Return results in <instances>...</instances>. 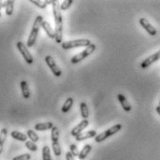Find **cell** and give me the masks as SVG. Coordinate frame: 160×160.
<instances>
[{"label": "cell", "mask_w": 160, "mask_h": 160, "mask_svg": "<svg viewBox=\"0 0 160 160\" xmlns=\"http://www.w3.org/2000/svg\"><path fill=\"white\" fill-rule=\"evenodd\" d=\"M53 15L55 21V33H56V42L58 44H62L63 38V18L60 12V7L58 6V2L53 5Z\"/></svg>", "instance_id": "cell-1"}, {"label": "cell", "mask_w": 160, "mask_h": 160, "mask_svg": "<svg viewBox=\"0 0 160 160\" xmlns=\"http://www.w3.org/2000/svg\"><path fill=\"white\" fill-rule=\"evenodd\" d=\"M43 22H44V19L40 15L37 16L36 19L34 20V22H33V25H32V29L31 33H30V35L28 37V40H27V47H32L35 44L38 33H39V31H40V28L42 27Z\"/></svg>", "instance_id": "cell-2"}, {"label": "cell", "mask_w": 160, "mask_h": 160, "mask_svg": "<svg viewBox=\"0 0 160 160\" xmlns=\"http://www.w3.org/2000/svg\"><path fill=\"white\" fill-rule=\"evenodd\" d=\"M51 141H52V149L56 157H60L61 147L59 144V130L57 126H54L51 129Z\"/></svg>", "instance_id": "cell-3"}, {"label": "cell", "mask_w": 160, "mask_h": 160, "mask_svg": "<svg viewBox=\"0 0 160 160\" xmlns=\"http://www.w3.org/2000/svg\"><path fill=\"white\" fill-rule=\"evenodd\" d=\"M96 49V46L94 44H91L89 46H87L82 52L77 54L76 56H73L72 58L70 59V62L72 64H78L81 61H82L83 59H85L86 58H88L91 54H92Z\"/></svg>", "instance_id": "cell-4"}, {"label": "cell", "mask_w": 160, "mask_h": 160, "mask_svg": "<svg viewBox=\"0 0 160 160\" xmlns=\"http://www.w3.org/2000/svg\"><path fill=\"white\" fill-rule=\"evenodd\" d=\"M121 128H122V125H121V124H116L114 126H112L111 128L106 130L105 132H103L97 134V135L94 137V142H101L105 141L106 139H108V137L114 135L115 133L118 132L121 130Z\"/></svg>", "instance_id": "cell-5"}, {"label": "cell", "mask_w": 160, "mask_h": 160, "mask_svg": "<svg viewBox=\"0 0 160 160\" xmlns=\"http://www.w3.org/2000/svg\"><path fill=\"white\" fill-rule=\"evenodd\" d=\"M91 45V41L89 39H76V40H71L67 41L61 44V47L65 50H69L71 48H76V47H81V46H89Z\"/></svg>", "instance_id": "cell-6"}, {"label": "cell", "mask_w": 160, "mask_h": 160, "mask_svg": "<svg viewBox=\"0 0 160 160\" xmlns=\"http://www.w3.org/2000/svg\"><path fill=\"white\" fill-rule=\"evenodd\" d=\"M17 48L20 51V53L22 54V56L23 57L24 60L26 61V63L29 64V65H32L33 63V58H32V54L30 53L27 46H25L22 42L20 41V42L17 43Z\"/></svg>", "instance_id": "cell-7"}, {"label": "cell", "mask_w": 160, "mask_h": 160, "mask_svg": "<svg viewBox=\"0 0 160 160\" xmlns=\"http://www.w3.org/2000/svg\"><path fill=\"white\" fill-rule=\"evenodd\" d=\"M45 61H46L47 66L49 67V69H51V71L53 72V74L56 77H60L61 76V74H62L61 69H59V67L57 65L55 59L51 56H46V58H45Z\"/></svg>", "instance_id": "cell-8"}, {"label": "cell", "mask_w": 160, "mask_h": 160, "mask_svg": "<svg viewBox=\"0 0 160 160\" xmlns=\"http://www.w3.org/2000/svg\"><path fill=\"white\" fill-rule=\"evenodd\" d=\"M139 23H140V25L151 35V36H155V35H157V33H158V31H157V29L151 24V23L149 22L145 18H141L140 20H139Z\"/></svg>", "instance_id": "cell-9"}, {"label": "cell", "mask_w": 160, "mask_h": 160, "mask_svg": "<svg viewBox=\"0 0 160 160\" xmlns=\"http://www.w3.org/2000/svg\"><path fill=\"white\" fill-rule=\"evenodd\" d=\"M159 59L160 50L159 51H158L157 53H155V54L149 56L148 58H146L141 63V68H142V69H146V68H148L149 66H151L153 63H155L156 61H158V60H159Z\"/></svg>", "instance_id": "cell-10"}, {"label": "cell", "mask_w": 160, "mask_h": 160, "mask_svg": "<svg viewBox=\"0 0 160 160\" xmlns=\"http://www.w3.org/2000/svg\"><path fill=\"white\" fill-rule=\"evenodd\" d=\"M88 125H89V121H88V119H83V120H82V121H81L77 126H75V127L71 130L70 134H71L73 137L78 136L80 133H82V131H83V130H85V129L88 127Z\"/></svg>", "instance_id": "cell-11"}, {"label": "cell", "mask_w": 160, "mask_h": 160, "mask_svg": "<svg viewBox=\"0 0 160 160\" xmlns=\"http://www.w3.org/2000/svg\"><path fill=\"white\" fill-rule=\"evenodd\" d=\"M118 100L121 105V108H123V110H125L126 112H130L132 110V106L129 103L128 99L126 98L125 95H123L122 93H118Z\"/></svg>", "instance_id": "cell-12"}, {"label": "cell", "mask_w": 160, "mask_h": 160, "mask_svg": "<svg viewBox=\"0 0 160 160\" xmlns=\"http://www.w3.org/2000/svg\"><path fill=\"white\" fill-rule=\"evenodd\" d=\"M97 135L96 132L94 130H92V131H88V132H82L80 133L78 136L75 137V140L77 142H82V141H84L86 139H90V138L95 137Z\"/></svg>", "instance_id": "cell-13"}, {"label": "cell", "mask_w": 160, "mask_h": 160, "mask_svg": "<svg viewBox=\"0 0 160 160\" xmlns=\"http://www.w3.org/2000/svg\"><path fill=\"white\" fill-rule=\"evenodd\" d=\"M42 28L44 29V31L46 32L47 36L51 39H55L56 38V33H55V30L51 27V25L49 23L44 21L42 23Z\"/></svg>", "instance_id": "cell-14"}, {"label": "cell", "mask_w": 160, "mask_h": 160, "mask_svg": "<svg viewBox=\"0 0 160 160\" xmlns=\"http://www.w3.org/2000/svg\"><path fill=\"white\" fill-rule=\"evenodd\" d=\"M54 127L53 122H41V123H37L34 125V130L38 131V132H44L47 130H51Z\"/></svg>", "instance_id": "cell-15"}, {"label": "cell", "mask_w": 160, "mask_h": 160, "mask_svg": "<svg viewBox=\"0 0 160 160\" xmlns=\"http://www.w3.org/2000/svg\"><path fill=\"white\" fill-rule=\"evenodd\" d=\"M20 86H21V90H22L23 98L24 99H29L30 96H31V91H30V87H29L28 82L26 81H22V82H21Z\"/></svg>", "instance_id": "cell-16"}, {"label": "cell", "mask_w": 160, "mask_h": 160, "mask_svg": "<svg viewBox=\"0 0 160 160\" xmlns=\"http://www.w3.org/2000/svg\"><path fill=\"white\" fill-rule=\"evenodd\" d=\"M92 150V145L90 144H85L83 147H82V149L81 150V152L79 153V156H78V158H79V159L80 160H84L86 158H87V156L89 155V153L91 152Z\"/></svg>", "instance_id": "cell-17"}, {"label": "cell", "mask_w": 160, "mask_h": 160, "mask_svg": "<svg viewBox=\"0 0 160 160\" xmlns=\"http://www.w3.org/2000/svg\"><path fill=\"white\" fill-rule=\"evenodd\" d=\"M10 135H11V137L13 138V139L18 140V141H20V142H27V138H28L27 137V135L22 133V132H21L13 131V132H11Z\"/></svg>", "instance_id": "cell-18"}, {"label": "cell", "mask_w": 160, "mask_h": 160, "mask_svg": "<svg viewBox=\"0 0 160 160\" xmlns=\"http://www.w3.org/2000/svg\"><path fill=\"white\" fill-rule=\"evenodd\" d=\"M80 110H81V116L82 117L83 119H87L89 117V108L86 103L82 102L80 104Z\"/></svg>", "instance_id": "cell-19"}, {"label": "cell", "mask_w": 160, "mask_h": 160, "mask_svg": "<svg viewBox=\"0 0 160 160\" xmlns=\"http://www.w3.org/2000/svg\"><path fill=\"white\" fill-rule=\"evenodd\" d=\"M73 104H74V99H73L72 97H69V98L65 101V103L63 104V106H62V108H61L62 112H63V113L69 112V109H70L71 107L73 106Z\"/></svg>", "instance_id": "cell-20"}, {"label": "cell", "mask_w": 160, "mask_h": 160, "mask_svg": "<svg viewBox=\"0 0 160 160\" xmlns=\"http://www.w3.org/2000/svg\"><path fill=\"white\" fill-rule=\"evenodd\" d=\"M7 135H8V130L6 128L2 129L1 132H0V155H1V153L3 151V146H4Z\"/></svg>", "instance_id": "cell-21"}, {"label": "cell", "mask_w": 160, "mask_h": 160, "mask_svg": "<svg viewBox=\"0 0 160 160\" xmlns=\"http://www.w3.org/2000/svg\"><path fill=\"white\" fill-rule=\"evenodd\" d=\"M50 148L49 146L45 145L42 149V158L43 160H52L51 158V153H50Z\"/></svg>", "instance_id": "cell-22"}, {"label": "cell", "mask_w": 160, "mask_h": 160, "mask_svg": "<svg viewBox=\"0 0 160 160\" xmlns=\"http://www.w3.org/2000/svg\"><path fill=\"white\" fill-rule=\"evenodd\" d=\"M27 137L30 139V141L33 142H36L39 141V136L36 134V132L32 130H28L27 131Z\"/></svg>", "instance_id": "cell-23"}, {"label": "cell", "mask_w": 160, "mask_h": 160, "mask_svg": "<svg viewBox=\"0 0 160 160\" xmlns=\"http://www.w3.org/2000/svg\"><path fill=\"white\" fill-rule=\"evenodd\" d=\"M13 9H14V1L8 0V4H7V8H6V14L8 16H11L13 13Z\"/></svg>", "instance_id": "cell-24"}, {"label": "cell", "mask_w": 160, "mask_h": 160, "mask_svg": "<svg viewBox=\"0 0 160 160\" xmlns=\"http://www.w3.org/2000/svg\"><path fill=\"white\" fill-rule=\"evenodd\" d=\"M25 146H26L27 149H29V150L32 151V152H36V151L38 150V147H37V145L35 144V142H32V141H27V142H25Z\"/></svg>", "instance_id": "cell-25"}, {"label": "cell", "mask_w": 160, "mask_h": 160, "mask_svg": "<svg viewBox=\"0 0 160 160\" xmlns=\"http://www.w3.org/2000/svg\"><path fill=\"white\" fill-rule=\"evenodd\" d=\"M31 3H32L33 5H35L36 7L42 8V9H45L46 7H47V4L46 3V1H39V0H31L30 1Z\"/></svg>", "instance_id": "cell-26"}, {"label": "cell", "mask_w": 160, "mask_h": 160, "mask_svg": "<svg viewBox=\"0 0 160 160\" xmlns=\"http://www.w3.org/2000/svg\"><path fill=\"white\" fill-rule=\"evenodd\" d=\"M73 4V0H65L62 2V4L60 5V9L61 10H67L69 8L71 7V5Z\"/></svg>", "instance_id": "cell-27"}, {"label": "cell", "mask_w": 160, "mask_h": 160, "mask_svg": "<svg viewBox=\"0 0 160 160\" xmlns=\"http://www.w3.org/2000/svg\"><path fill=\"white\" fill-rule=\"evenodd\" d=\"M69 152L72 154V156L75 158V157H78L79 156V153H80V151L78 150V147H77V145L76 144H74V143H72V144H70L69 145Z\"/></svg>", "instance_id": "cell-28"}, {"label": "cell", "mask_w": 160, "mask_h": 160, "mask_svg": "<svg viewBox=\"0 0 160 160\" xmlns=\"http://www.w3.org/2000/svg\"><path fill=\"white\" fill-rule=\"evenodd\" d=\"M32 158L31 155L30 154H23L21 156H18V157H15L12 160H30Z\"/></svg>", "instance_id": "cell-29"}, {"label": "cell", "mask_w": 160, "mask_h": 160, "mask_svg": "<svg viewBox=\"0 0 160 160\" xmlns=\"http://www.w3.org/2000/svg\"><path fill=\"white\" fill-rule=\"evenodd\" d=\"M66 160H75L74 159V157L72 156V154L70 152H68L66 154Z\"/></svg>", "instance_id": "cell-30"}, {"label": "cell", "mask_w": 160, "mask_h": 160, "mask_svg": "<svg viewBox=\"0 0 160 160\" xmlns=\"http://www.w3.org/2000/svg\"><path fill=\"white\" fill-rule=\"evenodd\" d=\"M46 3L47 5H54V4H57L58 3V1L57 0H46Z\"/></svg>", "instance_id": "cell-31"}, {"label": "cell", "mask_w": 160, "mask_h": 160, "mask_svg": "<svg viewBox=\"0 0 160 160\" xmlns=\"http://www.w3.org/2000/svg\"><path fill=\"white\" fill-rule=\"evenodd\" d=\"M7 4H8V1H0V6L1 8H7Z\"/></svg>", "instance_id": "cell-32"}, {"label": "cell", "mask_w": 160, "mask_h": 160, "mask_svg": "<svg viewBox=\"0 0 160 160\" xmlns=\"http://www.w3.org/2000/svg\"><path fill=\"white\" fill-rule=\"evenodd\" d=\"M156 110H157L158 114L160 116V107H159V106H158V107L156 108Z\"/></svg>", "instance_id": "cell-33"}, {"label": "cell", "mask_w": 160, "mask_h": 160, "mask_svg": "<svg viewBox=\"0 0 160 160\" xmlns=\"http://www.w3.org/2000/svg\"><path fill=\"white\" fill-rule=\"evenodd\" d=\"M1 8H1V6H0V10H1Z\"/></svg>", "instance_id": "cell-34"}, {"label": "cell", "mask_w": 160, "mask_h": 160, "mask_svg": "<svg viewBox=\"0 0 160 160\" xmlns=\"http://www.w3.org/2000/svg\"><path fill=\"white\" fill-rule=\"evenodd\" d=\"M0 18H1V12H0Z\"/></svg>", "instance_id": "cell-35"}, {"label": "cell", "mask_w": 160, "mask_h": 160, "mask_svg": "<svg viewBox=\"0 0 160 160\" xmlns=\"http://www.w3.org/2000/svg\"><path fill=\"white\" fill-rule=\"evenodd\" d=\"M159 107H160V100H159Z\"/></svg>", "instance_id": "cell-36"}]
</instances>
